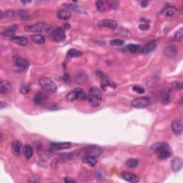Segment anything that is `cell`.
I'll list each match as a JSON object with an SVG mask.
<instances>
[{
	"label": "cell",
	"instance_id": "1",
	"mask_svg": "<svg viewBox=\"0 0 183 183\" xmlns=\"http://www.w3.org/2000/svg\"><path fill=\"white\" fill-rule=\"evenodd\" d=\"M150 149L160 160L169 158L173 154L170 146L165 143H157L152 145Z\"/></svg>",
	"mask_w": 183,
	"mask_h": 183
},
{
	"label": "cell",
	"instance_id": "2",
	"mask_svg": "<svg viewBox=\"0 0 183 183\" xmlns=\"http://www.w3.org/2000/svg\"><path fill=\"white\" fill-rule=\"evenodd\" d=\"M87 100L92 107H97L100 106L102 102V94L100 90L94 87L90 88L87 95Z\"/></svg>",
	"mask_w": 183,
	"mask_h": 183
},
{
	"label": "cell",
	"instance_id": "3",
	"mask_svg": "<svg viewBox=\"0 0 183 183\" xmlns=\"http://www.w3.org/2000/svg\"><path fill=\"white\" fill-rule=\"evenodd\" d=\"M39 83H40L42 89L47 92L55 93L57 92V85L54 82L52 79L49 78V77H42L39 80Z\"/></svg>",
	"mask_w": 183,
	"mask_h": 183
},
{
	"label": "cell",
	"instance_id": "4",
	"mask_svg": "<svg viewBox=\"0 0 183 183\" xmlns=\"http://www.w3.org/2000/svg\"><path fill=\"white\" fill-rule=\"evenodd\" d=\"M13 60L14 62V70H16L17 72H21V71L27 70L29 67V62L27 60L19 56L18 54L14 56Z\"/></svg>",
	"mask_w": 183,
	"mask_h": 183
},
{
	"label": "cell",
	"instance_id": "5",
	"mask_svg": "<svg viewBox=\"0 0 183 183\" xmlns=\"http://www.w3.org/2000/svg\"><path fill=\"white\" fill-rule=\"evenodd\" d=\"M49 29V25L45 22H38L32 25H27L25 30L27 32H42Z\"/></svg>",
	"mask_w": 183,
	"mask_h": 183
},
{
	"label": "cell",
	"instance_id": "6",
	"mask_svg": "<svg viewBox=\"0 0 183 183\" xmlns=\"http://www.w3.org/2000/svg\"><path fill=\"white\" fill-rule=\"evenodd\" d=\"M150 103V99L147 97H140V98H137L135 99L132 101L131 102V105L135 108H145V107H147L149 106Z\"/></svg>",
	"mask_w": 183,
	"mask_h": 183
},
{
	"label": "cell",
	"instance_id": "7",
	"mask_svg": "<svg viewBox=\"0 0 183 183\" xmlns=\"http://www.w3.org/2000/svg\"><path fill=\"white\" fill-rule=\"evenodd\" d=\"M85 156H92L95 157V158H98V157L102 154V148L98 147V146L92 145L89 146V147L85 148Z\"/></svg>",
	"mask_w": 183,
	"mask_h": 183
},
{
	"label": "cell",
	"instance_id": "8",
	"mask_svg": "<svg viewBox=\"0 0 183 183\" xmlns=\"http://www.w3.org/2000/svg\"><path fill=\"white\" fill-rule=\"evenodd\" d=\"M81 153L80 150H77L75 151L69 152V153H65V154H62V155L59 157V158H57V162L61 161V162H64V161H68V160H72L73 159L77 158L79 154Z\"/></svg>",
	"mask_w": 183,
	"mask_h": 183
},
{
	"label": "cell",
	"instance_id": "9",
	"mask_svg": "<svg viewBox=\"0 0 183 183\" xmlns=\"http://www.w3.org/2000/svg\"><path fill=\"white\" fill-rule=\"evenodd\" d=\"M51 36L55 42H60L65 40L66 34L64 30L62 27H57L53 31Z\"/></svg>",
	"mask_w": 183,
	"mask_h": 183
},
{
	"label": "cell",
	"instance_id": "10",
	"mask_svg": "<svg viewBox=\"0 0 183 183\" xmlns=\"http://www.w3.org/2000/svg\"><path fill=\"white\" fill-rule=\"evenodd\" d=\"M163 53L166 57L169 58V59H173L177 55V49L174 45H169V46L165 47Z\"/></svg>",
	"mask_w": 183,
	"mask_h": 183
},
{
	"label": "cell",
	"instance_id": "11",
	"mask_svg": "<svg viewBox=\"0 0 183 183\" xmlns=\"http://www.w3.org/2000/svg\"><path fill=\"white\" fill-rule=\"evenodd\" d=\"M98 25L100 27H107L112 29H115L117 27V22L115 20H112V19H105L100 21V22L98 23Z\"/></svg>",
	"mask_w": 183,
	"mask_h": 183
},
{
	"label": "cell",
	"instance_id": "12",
	"mask_svg": "<svg viewBox=\"0 0 183 183\" xmlns=\"http://www.w3.org/2000/svg\"><path fill=\"white\" fill-rule=\"evenodd\" d=\"M121 177L126 181L132 183H137L139 181V177L137 175L133 173H128V172H122Z\"/></svg>",
	"mask_w": 183,
	"mask_h": 183
},
{
	"label": "cell",
	"instance_id": "13",
	"mask_svg": "<svg viewBox=\"0 0 183 183\" xmlns=\"http://www.w3.org/2000/svg\"><path fill=\"white\" fill-rule=\"evenodd\" d=\"M71 147L70 143H51L49 146V148L51 151L67 149Z\"/></svg>",
	"mask_w": 183,
	"mask_h": 183
},
{
	"label": "cell",
	"instance_id": "14",
	"mask_svg": "<svg viewBox=\"0 0 183 183\" xmlns=\"http://www.w3.org/2000/svg\"><path fill=\"white\" fill-rule=\"evenodd\" d=\"M48 99V95L43 92H38L34 97V103L35 105H42Z\"/></svg>",
	"mask_w": 183,
	"mask_h": 183
},
{
	"label": "cell",
	"instance_id": "15",
	"mask_svg": "<svg viewBox=\"0 0 183 183\" xmlns=\"http://www.w3.org/2000/svg\"><path fill=\"white\" fill-rule=\"evenodd\" d=\"M12 149L14 153L16 156H19L21 153V150H22V144L19 140L15 139V140L12 141Z\"/></svg>",
	"mask_w": 183,
	"mask_h": 183
},
{
	"label": "cell",
	"instance_id": "16",
	"mask_svg": "<svg viewBox=\"0 0 183 183\" xmlns=\"http://www.w3.org/2000/svg\"><path fill=\"white\" fill-rule=\"evenodd\" d=\"M171 168L173 172L177 173L182 168V160L180 158H174L171 162Z\"/></svg>",
	"mask_w": 183,
	"mask_h": 183
},
{
	"label": "cell",
	"instance_id": "17",
	"mask_svg": "<svg viewBox=\"0 0 183 183\" xmlns=\"http://www.w3.org/2000/svg\"><path fill=\"white\" fill-rule=\"evenodd\" d=\"M172 130H173V132L176 135H180L182 134V130H183V123L181 120H176V121L173 122L172 124Z\"/></svg>",
	"mask_w": 183,
	"mask_h": 183
},
{
	"label": "cell",
	"instance_id": "18",
	"mask_svg": "<svg viewBox=\"0 0 183 183\" xmlns=\"http://www.w3.org/2000/svg\"><path fill=\"white\" fill-rule=\"evenodd\" d=\"M11 41L14 44L21 45V46H25L28 43L27 39L25 36H14L11 38Z\"/></svg>",
	"mask_w": 183,
	"mask_h": 183
},
{
	"label": "cell",
	"instance_id": "19",
	"mask_svg": "<svg viewBox=\"0 0 183 183\" xmlns=\"http://www.w3.org/2000/svg\"><path fill=\"white\" fill-rule=\"evenodd\" d=\"M12 89V85L8 81H2L0 83V92L1 94H6Z\"/></svg>",
	"mask_w": 183,
	"mask_h": 183
},
{
	"label": "cell",
	"instance_id": "20",
	"mask_svg": "<svg viewBox=\"0 0 183 183\" xmlns=\"http://www.w3.org/2000/svg\"><path fill=\"white\" fill-rule=\"evenodd\" d=\"M71 16H72V14L70 11L65 10H59L57 13V17L59 19H62V20H67V19H70Z\"/></svg>",
	"mask_w": 183,
	"mask_h": 183
},
{
	"label": "cell",
	"instance_id": "21",
	"mask_svg": "<svg viewBox=\"0 0 183 183\" xmlns=\"http://www.w3.org/2000/svg\"><path fill=\"white\" fill-rule=\"evenodd\" d=\"M156 47H157V44L155 42H150L149 44L145 45V46L143 47V49H142V52L143 54L151 53L156 49Z\"/></svg>",
	"mask_w": 183,
	"mask_h": 183
},
{
	"label": "cell",
	"instance_id": "22",
	"mask_svg": "<svg viewBox=\"0 0 183 183\" xmlns=\"http://www.w3.org/2000/svg\"><path fill=\"white\" fill-rule=\"evenodd\" d=\"M22 152L24 156H25L27 160H29L32 157V155H33V149H32V147L30 145H26L23 147Z\"/></svg>",
	"mask_w": 183,
	"mask_h": 183
},
{
	"label": "cell",
	"instance_id": "23",
	"mask_svg": "<svg viewBox=\"0 0 183 183\" xmlns=\"http://www.w3.org/2000/svg\"><path fill=\"white\" fill-rule=\"evenodd\" d=\"M97 76L100 77V79H101V85H102V88L105 89V87H107L109 84L108 78L105 76V75L104 74V73L100 72V71H97Z\"/></svg>",
	"mask_w": 183,
	"mask_h": 183
},
{
	"label": "cell",
	"instance_id": "24",
	"mask_svg": "<svg viewBox=\"0 0 183 183\" xmlns=\"http://www.w3.org/2000/svg\"><path fill=\"white\" fill-rule=\"evenodd\" d=\"M31 39L32 42L35 43L36 44H43L45 42V39L42 34H35L31 36Z\"/></svg>",
	"mask_w": 183,
	"mask_h": 183
},
{
	"label": "cell",
	"instance_id": "25",
	"mask_svg": "<svg viewBox=\"0 0 183 183\" xmlns=\"http://www.w3.org/2000/svg\"><path fill=\"white\" fill-rule=\"evenodd\" d=\"M83 162L90 166L94 167L97 163V158L92 156H85L83 159Z\"/></svg>",
	"mask_w": 183,
	"mask_h": 183
},
{
	"label": "cell",
	"instance_id": "26",
	"mask_svg": "<svg viewBox=\"0 0 183 183\" xmlns=\"http://www.w3.org/2000/svg\"><path fill=\"white\" fill-rule=\"evenodd\" d=\"M82 55V53L79 50H77L76 49H70L67 52V58L68 59H73V58L80 57Z\"/></svg>",
	"mask_w": 183,
	"mask_h": 183
},
{
	"label": "cell",
	"instance_id": "27",
	"mask_svg": "<svg viewBox=\"0 0 183 183\" xmlns=\"http://www.w3.org/2000/svg\"><path fill=\"white\" fill-rule=\"evenodd\" d=\"M64 5H65L70 10L74 11L75 12L77 13H85V11L84 9L81 6H78V5H75V4H64Z\"/></svg>",
	"mask_w": 183,
	"mask_h": 183
},
{
	"label": "cell",
	"instance_id": "28",
	"mask_svg": "<svg viewBox=\"0 0 183 183\" xmlns=\"http://www.w3.org/2000/svg\"><path fill=\"white\" fill-rule=\"evenodd\" d=\"M17 29V27L16 25H13V26H12V27H10L9 28H7V29L5 30V31L2 33V36H6V37L14 36L15 33H16Z\"/></svg>",
	"mask_w": 183,
	"mask_h": 183
},
{
	"label": "cell",
	"instance_id": "29",
	"mask_svg": "<svg viewBox=\"0 0 183 183\" xmlns=\"http://www.w3.org/2000/svg\"><path fill=\"white\" fill-rule=\"evenodd\" d=\"M115 34L124 36V37H129L130 36V32L124 28H118V29L116 28L115 29Z\"/></svg>",
	"mask_w": 183,
	"mask_h": 183
},
{
	"label": "cell",
	"instance_id": "30",
	"mask_svg": "<svg viewBox=\"0 0 183 183\" xmlns=\"http://www.w3.org/2000/svg\"><path fill=\"white\" fill-rule=\"evenodd\" d=\"M76 98L77 100L83 101L86 100L87 99V94H85V92L83 91L81 88H77V95Z\"/></svg>",
	"mask_w": 183,
	"mask_h": 183
},
{
	"label": "cell",
	"instance_id": "31",
	"mask_svg": "<svg viewBox=\"0 0 183 183\" xmlns=\"http://www.w3.org/2000/svg\"><path fill=\"white\" fill-rule=\"evenodd\" d=\"M175 12H176V9L175 7H173V6H168V7H167L164 11H163L162 13L165 16L171 17L175 15Z\"/></svg>",
	"mask_w": 183,
	"mask_h": 183
},
{
	"label": "cell",
	"instance_id": "32",
	"mask_svg": "<svg viewBox=\"0 0 183 183\" xmlns=\"http://www.w3.org/2000/svg\"><path fill=\"white\" fill-rule=\"evenodd\" d=\"M31 90V85L29 83H24L21 85L19 89V92L21 94H27Z\"/></svg>",
	"mask_w": 183,
	"mask_h": 183
},
{
	"label": "cell",
	"instance_id": "33",
	"mask_svg": "<svg viewBox=\"0 0 183 183\" xmlns=\"http://www.w3.org/2000/svg\"><path fill=\"white\" fill-rule=\"evenodd\" d=\"M138 160H137V159H134V158H132V159H129L126 161L125 162V165L129 168H135V167H136L137 165H138Z\"/></svg>",
	"mask_w": 183,
	"mask_h": 183
},
{
	"label": "cell",
	"instance_id": "34",
	"mask_svg": "<svg viewBox=\"0 0 183 183\" xmlns=\"http://www.w3.org/2000/svg\"><path fill=\"white\" fill-rule=\"evenodd\" d=\"M162 102L164 105L169 104L170 102V90H166L163 92L162 94Z\"/></svg>",
	"mask_w": 183,
	"mask_h": 183
},
{
	"label": "cell",
	"instance_id": "35",
	"mask_svg": "<svg viewBox=\"0 0 183 183\" xmlns=\"http://www.w3.org/2000/svg\"><path fill=\"white\" fill-rule=\"evenodd\" d=\"M124 43V40H120V39H113V40H112L110 42H109V44H110V45H112V46H115V47L122 46Z\"/></svg>",
	"mask_w": 183,
	"mask_h": 183
},
{
	"label": "cell",
	"instance_id": "36",
	"mask_svg": "<svg viewBox=\"0 0 183 183\" xmlns=\"http://www.w3.org/2000/svg\"><path fill=\"white\" fill-rule=\"evenodd\" d=\"M76 95H77V88L75 90H73V91L70 92V93L67 94V100L70 101V102H73V101L77 100Z\"/></svg>",
	"mask_w": 183,
	"mask_h": 183
},
{
	"label": "cell",
	"instance_id": "37",
	"mask_svg": "<svg viewBox=\"0 0 183 183\" xmlns=\"http://www.w3.org/2000/svg\"><path fill=\"white\" fill-rule=\"evenodd\" d=\"M139 47H140V45L136 44H130L128 45V50L131 51V52H136L139 50Z\"/></svg>",
	"mask_w": 183,
	"mask_h": 183
},
{
	"label": "cell",
	"instance_id": "38",
	"mask_svg": "<svg viewBox=\"0 0 183 183\" xmlns=\"http://www.w3.org/2000/svg\"><path fill=\"white\" fill-rule=\"evenodd\" d=\"M19 16L20 17V18L21 19H24V20H26V19H28L29 18V15L28 14V12L27 11H24V10H20L18 12Z\"/></svg>",
	"mask_w": 183,
	"mask_h": 183
},
{
	"label": "cell",
	"instance_id": "39",
	"mask_svg": "<svg viewBox=\"0 0 183 183\" xmlns=\"http://www.w3.org/2000/svg\"><path fill=\"white\" fill-rule=\"evenodd\" d=\"M95 5H96V9L97 10L98 12H102L103 11H104L105 5H104V3H103L102 2L97 1L96 3H95Z\"/></svg>",
	"mask_w": 183,
	"mask_h": 183
},
{
	"label": "cell",
	"instance_id": "40",
	"mask_svg": "<svg viewBox=\"0 0 183 183\" xmlns=\"http://www.w3.org/2000/svg\"><path fill=\"white\" fill-rule=\"evenodd\" d=\"M132 90H134L135 92H136L137 93H138V94H143V93H145V90L144 89L143 87H142L141 86H139V85L133 86Z\"/></svg>",
	"mask_w": 183,
	"mask_h": 183
},
{
	"label": "cell",
	"instance_id": "41",
	"mask_svg": "<svg viewBox=\"0 0 183 183\" xmlns=\"http://www.w3.org/2000/svg\"><path fill=\"white\" fill-rule=\"evenodd\" d=\"M175 39L176 40H181L183 37V28L181 27L175 34Z\"/></svg>",
	"mask_w": 183,
	"mask_h": 183
},
{
	"label": "cell",
	"instance_id": "42",
	"mask_svg": "<svg viewBox=\"0 0 183 183\" xmlns=\"http://www.w3.org/2000/svg\"><path fill=\"white\" fill-rule=\"evenodd\" d=\"M172 87L175 90H182L183 87V85L182 83L175 82L173 83V85H172Z\"/></svg>",
	"mask_w": 183,
	"mask_h": 183
},
{
	"label": "cell",
	"instance_id": "43",
	"mask_svg": "<svg viewBox=\"0 0 183 183\" xmlns=\"http://www.w3.org/2000/svg\"><path fill=\"white\" fill-rule=\"evenodd\" d=\"M139 28L141 30H144V31H145V30H148L150 29V25L147 23H142L139 25Z\"/></svg>",
	"mask_w": 183,
	"mask_h": 183
},
{
	"label": "cell",
	"instance_id": "44",
	"mask_svg": "<svg viewBox=\"0 0 183 183\" xmlns=\"http://www.w3.org/2000/svg\"><path fill=\"white\" fill-rule=\"evenodd\" d=\"M4 15H5V17H6V18H12L14 16V11H7Z\"/></svg>",
	"mask_w": 183,
	"mask_h": 183
},
{
	"label": "cell",
	"instance_id": "45",
	"mask_svg": "<svg viewBox=\"0 0 183 183\" xmlns=\"http://www.w3.org/2000/svg\"><path fill=\"white\" fill-rule=\"evenodd\" d=\"M118 6H119V4H118L117 2H112L110 4V7L113 10H117L118 8Z\"/></svg>",
	"mask_w": 183,
	"mask_h": 183
},
{
	"label": "cell",
	"instance_id": "46",
	"mask_svg": "<svg viewBox=\"0 0 183 183\" xmlns=\"http://www.w3.org/2000/svg\"><path fill=\"white\" fill-rule=\"evenodd\" d=\"M64 181L66 183H73V182H76V181H75L74 180L71 179L70 177H67L64 178Z\"/></svg>",
	"mask_w": 183,
	"mask_h": 183
},
{
	"label": "cell",
	"instance_id": "47",
	"mask_svg": "<svg viewBox=\"0 0 183 183\" xmlns=\"http://www.w3.org/2000/svg\"><path fill=\"white\" fill-rule=\"evenodd\" d=\"M148 4H149V2H147V1H143V2H140L142 7H146V6L148 5Z\"/></svg>",
	"mask_w": 183,
	"mask_h": 183
},
{
	"label": "cell",
	"instance_id": "48",
	"mask_svg": "<svg viewBox=\"0 0 183 183\" xmlns=\"http://www.w3.org/2000/svg\"><path fill=\"white\" fill-rule=\"evenodd\" d=\"M0 105H1V106H0V107H1V109H3L4 107H6V104L5 103V104H4V102H1V103H0Z\"/></svg>",
	"mask_w": 183,
	"mask_h": 183
},
{
	"label": "cell",
	"instance_id": "49",
	"mask_svg": "<svg viewBox=\"0 0 183 183\" xmlns=\"http://www.w3.org/2000/svg\"><path fill=\"white\" fill-rule=\"evenodd\" d=\"M22 4H28V3H30L31 1H21V2Z\"/></svg>",
	"mask_w": 183,
	"mask_h": 183
}]
</instances>
